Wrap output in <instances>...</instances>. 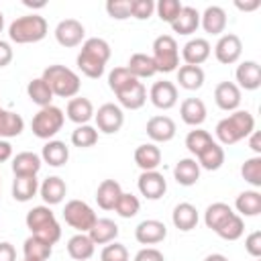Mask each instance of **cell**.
<instances>
[{"label":"cell","instance_id":"cell-60","mask_svg":"<svg viewBox=\"0 0 261 261\" xmlns=\"http://www.w3.org/2000/svg\"><path fill=\"white\" fill-rule=\"evenodd\" d=\"M22 4H24V6H29V8H43V6L47 4V2H45V0H41V2H33V0H24Z\"/></svg>","mask_w":261,"mask_h":261},{"label":"cell","instance_id":"cell-16","mask_svg":"<svg viewBox=\"0 0 261 261\" xmlns=\"http://www.w3.org/2000/svg\"><path fill=\"white\" fill-rule=\"evenodd\" d=\"M41 165H43L41 155H37L33 151H20L12 157L14 177H37V173L41 171Z\"/></svg>","mask_w":261,"mask_h":261},{"label":"cell","instance_id":"cell-43","mask_svg":"<svg viewBox=\"0 0 261 261\" xmlns=\"http://www.w3.org/2000/svg\"><path fill=\"white\" fill-rule=\"evenodd\" d=\"M241 175L255 190L261 188V155H253V157L245 159L241 165Z\"/></svg>","mask_w":261,"mask_h":261},{"label":"cell","instance_id":"cell-35","mask_svg":"<svg viewBox=\"0 0 261 261\" xmlns=\"http://www.w3.org/2000/svg\"><path fill=\"white\" fill-rule=\"evenodd\" d=\"M22 253H24L27 261H47L53 253V245H49L47 241L31 234L22 245Z\"/></svg>","mask_w":261,"mask_h":261},{"label":"cell","instance_id":"cell-47","mask_svg":"<svg viewBox=\"0 0 261 261\" xmlns=\"http://www.w3.org/2000/svg\"><path fill=\"white\" fill-rule=\"evenodd\" d=\"M139 208H141L139 198L135 194H128V192H122L120 198H118V202H116V206H114V210H116V214L120 218H133V216H137L139 214Z\"/></svg>","mask_w":261,"mask_h":261},{"label":"cell","instance_id":"cell-53","mask_svg":"<svg viewBox=\"0 0 261 261\" xmlns=\"http://www.w3.org/2000/svg\"><path fill=\"white\" fill-rule=\"evenodd\" d=\"M133 261H165V257H163V253H161L159 249H155V247H145V249H141V251L135 255Z\"/></svg>","mask_w":261,"mask_h":261},{"label":"cell","instance_id":"cell-3","mask_svg":"<svg viewBox=\"0 0 261 261\" xmlns=\"http://www.w3.org/2000/svg\"><path fill=\"white\" fill-rule=\"evenodd\" d=\"M49 27L47 20L41 14H24L18 16L10 22L8 27V39L16 45H27V43H39L47 37Z\"/></svg>","mask_w":261,"mask_h":261},{"label":"cell","instance_id":"cell-17","mask_svg":"<svg viewBox=\"0 0 261 261\" xmlns=\"http://www.w3.org/2000/svg\"><path fill=\"white\" fill-rule=\"evenodd\" d=\"M210 51H212V47H210V43L206 39L194 37L181 47V57H184L186 65H198L200 67L210 57Z\"/></svg>","mask_w":261,"mask_h":261},{"label":"cell","instance_id":"cell-22","mask_svg":"<svg viewBox=\"0 0 261 261\" xmlns=\"http://www.w3.org/2000/svg\"><path fill=\"white\" fill-rule=\"evenodd\" d=\"M116 98H118V104H120L122 108L139 110V108H143L145 102H147V88L143 86V82L137 80L135 84H130L128 88H124L122 92H118Z\"/></svg>","mask_w":261,"mask_h":261},{"label":"cell","instance_id":"cell-32","mask_svg":"<svg viewBox=\"0 0 261 261\" xmlns=\"http://www.w3.org/2000/svg\"><path fill=\"white\" fill-rule=\"evenodd\" d=\"M234 208L239 216H257L261 212V192L257 190H245L237 196Z\"/></svg>","mask_w":261,"mask_h":261},{"label":"cell","instance_id":"cell-62","mask_svg":"<svg viewBox=\"0 0 261 261\" xmlns=\"http://www.w3.org/2000/svg\"><path fill=\"white\" fill-rule=\"evenodd\" d=\"M255 261H259V259H255Z\"/></svg>","mask_w":261,"mask_h":261},{"label":"cell","instance_id":"cell-37","mask_svg":"<svg viewBox=\"0 0 261 261\" xmlns=\"http://www.w3.org/2000/svg\"><path fill=\"white\" fill-rule=\"evenodd\" d=\"M137 80H143V77H153L155 73H157V69H155V63H153V59H151V55H147V53H133L130 55V59H128V63L124 65Z\"/></svg>","mask_w":261,"mask_h":261},{"label":"cell","instance_id":"cell-50","mask_svg":"<svg viewBox=\"0 0 261 261\" xmlns=\"http://www.w3.org/2000/svg\"><path fill=\"white\" fill-rule=\"evenodd\" d=\"M100 261H128V251H126L124 245L112 241V243H108V245L102 249Z\"/></svg>","mask_w":261,"mask_h":261},{"label":"cell","instance_id":"cell-11","mask_svg":"<svg viewBox=\"0 0 261 261\" xmlns=\"http://www.w3.org/2000/svg\"><path fill=\"white\" fill-rule=\"evenodd\" d=\"M137 188H139L141 196H145L147 200H159L167 192V181H165L163 173H159L157 169L155 171H143L137 179Z\"/></svg>","mask_w":261,"mask_h":261},{"label":"cell","instance_id":"cell-18","mask_svg":"<svg viewBox=\"0 0 261 261\" xmlns=\"http://www.w3.org/2000/svg\"><path fill=\"white\" fill-rule=\"evenodd\" d=\"M234 77H237V86L239 90H257L261 86V67L257 61L249 59V61H243L237 71H234Z\"/></svg>","mask_w":261,"mask_h":261},{"label":"cell","instance_id":"cell-41","mask_svg":"<svg viewBox=\"0 0 261 261\" xmlns=\"http://www.w3.org/2000/svg\"><path fill=\"white\" fill-rule=\"evenodd\" d=\"M39 192V179L37 177H14L12 181V198L16 202H29Z\"/></svg>","mask_w":261,"mask_h":261},{"label":"cell","instance_id":"cell-4","mask_svg":"<svg viewBox=\"0 0 261 261\" xmlns=\"http://www.w3.org/2000/svg\"><path fill=\"white\" fill-rule=\"evenodd\" d=\"M41 77L45 80V84L51 88L53 96H57V98H69L71 100V98L77 96V92L82 88L80 75L73 69L65 67V65H57V63L55 65H49L43 71Z\"/></svg>","mask_w":261,"mask_h":261},{"label":"cell","instance_id":"cell-39","mask_svg":"<svg viewBox=\"0 0 261 261\" xmlns=\"http://www.w3.org/2000/svg\"><path fill=\"white\" fill-rule=\"evenodd\" d=\"M177 82L184 90H200L204 86V69L198 65H179L177 69Z\"/></svg>","mask_w":261,"mask_h":261},{"label":"cell","instance_id":"cell-24","mask_svg":"<svg viewBox=\"0 0 261 261\" xmlns=\"http://www.w3.org/2000/svg\"><path fill=\"white\" fill-rule=\"evenodd\" d=\"M41 159L43 163L51 165V167H61L67 163L69 159V147L63 143V141H57V139H51L43 145V151H41Z\"/></svg>","mask_w":261,"mask_h":261},{"label":"cell","instance_id":"cell-28","mask_svg":"<svg viewBox=\"0 0 261 261\" xmlns=\"http://www.w3.org/2000/svg\"><path fill=\"white\" fill-rule=\"evenodd\" d=\"M173 177H175V181L179 186H186V188L194 186L200 179V165H198V161L192 159V157L179 159L175 163V167H173Z\"/></svg>","mask_w":261,"mask_h":261},{"label":"cell","instance_id":"cell-29","mask_svg":"<svg viewBox=\"0 0 261 261\" xmlns=\"http://www.w3.org/2000/svg\"><path fill=\"white\" fill-rule=\"evenodd\" d=\"M120 194H122V188L116 179H104L96 190V202L102 210H114Z\"/></svg>","mask_w":261,"mask_h":261},{"label":"cell","instance_id":"cell-8","mask_svg":"<svg viewBox=\"0 0 261 261\" xmlns=\"http://www.w3.org/2000/svg\"><path fill=\"white\" fill-rule=\"evenodd\" d=\"M94 120H96V128L104 135H114L122 128L124 124V114L122 108L118 104L106 102L98 108V112H94Z\"/></svg>","mask_w":261,"mask_h":261},{"label":"cell","instance_id":"cell-6","mask_svg":"<svg viewBox=\"0 0 261 261\" xmlns=\"http://www.w3.org/2000/svg\"><path fill=\"white\" fill-rule=\"evenodd\" d=\"M65 122V114L61 108L57 106H45V108H39V112L33 116L31 120V128H33V135L37 139H43V141H51L63 126Z\"/></svg>","mask_w":261,"mask_h":261},{"label":"cell","instance_id":"cell-27","mask_svg":"<svg viewBox=\"0 0 261 261\" xmlns=\"http://www.w3.org/2000/svg\"><path fill=\"white\" fill-rule=\"evenodd\" d=\"M88 237L92 239L94 245H108L112 241H116L118 237V224L110 218H98L94 222V226L88 230Z\"/></svg>","mask_w":261,"mask_h":261},{"label":"cell","instance_id":"cell-54","mask_svg":"<svg viewBox=\"0 0 261 261\" xmlns=\"http://www.w3.org/2000/svg\"><path fill=\"white\" fill-rule=\"evenodd\" d=\"M12 57H14V51H12L10 43L0 39V67H6L12 61Z\"/></svg>","mask_w":261,"mask_h":261},{"label":"cell","instance_id":"cell-15","mask_svg":"<svg viewBox=\"0 0 261 261\" xmlns=\"http://www.w3.org/2000/svg\"><path fill=\"white\" fill-rule=\"evenodd\" d=\"M214 102L224 112H234L241 106V90L234 82H220L214 88Z\"/></svg>","mask_w":261,"mask_h":261},{"label":"cell","instance_id":"cell-46","mask_svg":"<svg viewBox=\"0 0 261 261\" xmlns=\"http://www.w3.org/2000/svg\"><path fill=\"white\" fill-rule=\"evenodd\" d=\"M135 82H137V77H135L126 67H114V69L108 73V88H110L114 94L122 92L124 88H128V86L135 84Z\"/></svg>","mask_w":261,"mask_h":261},{"label":"cell","instance_id":"cell-49","mask_svg":"<svg viewBox=\"0 0 261 261\" xmlns=\"http://www.w3.org/2000/svg\"><path fill=\"white\" fill-rule=\"evenodd\" d=\"M106 12L114 20H126L130 18V0H108Z\"/></svg>","mask_w":261,"mask_h":261},{"label":"cell","instance_id":"cell-34","mask_svg":"<svg viewBox=\"0 0 261 261\" xmlns=\"http://www.w3.org/2000/svg\"><path fill=\"white\" fill-rule=\"evenodd\" d=\"M198 165H200V169H206V171H216V169H220L222 167V163H224V149H222V145L220 143H216V141H212L198 157Z\"/></svg>","mask_w":261,"mask_h":261},{"label":"cell","instance_id":"cell-38","mask_svg":"<svg viewBox=\"0 0 261 261\" xmlns=\"http://www.w3.org/2000/svg\"><path fill=\"white\" fill-rule=\"evenodd\" d=\"M24 222H27V228L31 230V234H35V232H39L41 228H45L47 224H51V222H55V214H53V210L49 208V206H35V208H31L29 212H27V218H24Z\"/></svg>","mask_w":261,"mask_h":261},{"label":"cell","instance_id":"cell-40","mask_svg":"<svg viewBox=\"0 0 261 261\" xmlns=\"http://www.w3.org/2000/svg\"><path fill=\"white\" fill-rule=\"evenodd\" d=\"M27 94L31 98V102H35L39 108H45V106H51V100H53V92L51 88L45 84L43 77H35L29 82L27 86Z\"/></svg>","mask_w":261,"mask_h":261},{"label":"cell","instance_id":"cell-19","mask_svg":"<svg viewBox=\"0 0 261 261\" xmlns=\"http://www.w3.org/2000/svg\"><path fill=\"white\" fill-rule=\"evenodd\" d=\"M39 194H41L45 206H55V204L63 202V198L67 194V186L59 175H49L39 186Z\"/></svg>","mask_w":261,"mask_h":261},{"label":"cell","instance_id":"cell-1","mask_svg":"<svg viewBox=\"0 0 261 261\" xmlns=\"http://www.w3.org/2000/svg\"><path fill=\"white\" fill-rule=\"evenodd\" d=\"M110 45L108 41L100 39V37H92V39H86L82 43V49L75 57V63H77V69L86 75V77H92V80H98L104 69H106V63L110 59Z\"/></svg>","mask_w":261,"mask_h":261},{"label":"cell","instance_id":"cell-25","mask_svg":"<svg viewBox=\"0 0 261 261\" xmlns=\"http://www.w3.org/2000/svg\"><path fill=\"white\" fill-rule=\"evenodd\" d=\"M135 163L141 171H155L161 163V149L155 143H143L135 149Z\"/></svg>","mask_w":261,"mask_h":261},{"label":"cell","instance_id":"cell-30","mask_svg":"<svg viewBox=\"0 0 261 261\" xmlns=\"http://www.w3.org/2000/svg\"><path fill=\"white\" fill-rule=\"evenodd\" d=\"M96 251V245L92 243V239L88 237V232H77L67 241V253L71 259L75 261H88L92 259Z\"/></svg>","mask_w":261,"mask_h":261},{"label":"cell","instance_id":"cell-14","mask_svg":"<svg viewBox=\"0 0 261 261\" xmlns=\"http://www.w3.org/2000/svg\"><path fill=\"white\" fill-rule=\"evenodd\" d=\"M165 237H167V226L155 218H147V220L139 222L135 228V239L141 245H157Z\"/></svg>","mask_w":261,"mask_h":261},{"label":"cell","instance_id":"cell-12","mask_svg":"<svg viewBox=\"0 0 261 261\" xmlns=\"http://www.w3.org/2000/svg\"><path fill=\"white\" fill-rule=\"evenodd\" d=\"M149 100L155 108L159 110H169L177 104V88L173 82H167V80H161V82H155L149 90Z\"/></svg>","mask_w":261,"mask_h":261},{"label":"cell","instance_id":"cell-26","mask_svg":"<svg viewBox=\"0 0 261 261\" xmlns=\"http://www.w3.org/2000/svg\"><path fill=\"white\" fill-rule=\"evenodd\" d=\"M200 24L208 35H220L226 29V12L222 6H208L200 14Z\"/></svg>","mask_w":261,"mask_h":261},{"label":"cell","instance_id":"cell-13","mask_svg":"<svg viewBox=\"0 0 261 261\" xmlns=\"http://www.w3.org/2000/svg\"><path fill=\"white\" fill-rule=\"evenodd\" d=\"M145 130H147V137L153 143H167V141H171L175 137L177 126L169 116L159 114V116H151L147 120V128Z\"/></svg>","mask_w":261,"mask_h":261},{"label":"cell","instance_id":"cell-57","mask_svg":"<svg viewBox=\"0 0 261 261\" xmlns=\"http://www.w3.org/2000/svg\"><path fill=\"white\" fill-rule=\"evenodd\" d=\"M12 157V145L6 139H0V163L8 161Z\"/></svg>","mask_w":261,"mask_h":261},{"label":"cell","instance_id":"cell-9","mask_svg":"<svg viewBox=\"0 0 261 261\" xmlns=\"http://www.w3.org/2000/svg\"><path fill=\"white\" fill-rule=\"evenodd\" d=\"M243 53V43L234 33H226L220 35V39L214 45V57L218 59V63L222 65H232L241 59Z\"/></svg>","mask_w":261,"mask_h":261},{"label":"cell","instance_id":"cell-44","mask_svg":"<svg viewBox=\"0 0 261 261\" xmlns=\"http://www.w3.org/2000/svg\"><path fill=\"white\" fill-rule=\"evenodd\" d=\"M212 141H214V139H212V135H210L208 130L194 128V130H190L188 137H186V147H188V151H190L192 155L198 157V155H200Z\"/></svg>","mask_w":261,"mask_h":261},{"label":"cell","instance_id":"cell-10","mask_svg":"<svg viewBox=\"0 0 261 261\" xmlns=\"http://www.w3.org/2000/svg\"><path fill=\"white\" fill-rule=\"evenodd\" d=\"M84 37H86V29L75 18H63L55 27V39L61 47H67V49L77 47L84 43Z\"/></svg>","mask_w":261,"mask_h":261},{"label":"cell","instance_id":"cell-59","mask_svg":"<svg viewBox=\"0 0 261 261\" xmlns=\"http://www.w3.org/2000/svg\"><path fill=\"white\" fill-rule=\"evenodd\" d=\"M204 261H228V257H224L222 253H212V255H208Z\"/></svg>","mask_w":261,"mask_h":261},{"label":"cell","instance_id":"cell-5","mask_svg":"<svg viewBox=\"0 0 261 261\" xmlns=\"http://www.w3.org/2000/svg\"><path fill=\"white\" fill-rule=\"evenodd\" d=\"M157 73H171L179 67V47L171 35H159L153 41V55H151Z\"/></svg>","mask_w":261,"mask_h":261},{"label":"cell","instance_id":"cell-55","mask_svg":"<svg viewBox=\"0 0 261 261\" xmlns=\"http://www.w3.org/2000/svg\"><path fill=\"white\" fill-rule=\"evenodd\" d=\"M0 261H16V251L6 241L0 243Z\"/></svg>","mask_w":261,"mask_h":261},{"label":"cell","instance_id":"cell-42","mask_svg":"<svg viewBox=\"0 0 261 261\" xmlns=\"http://www.w3.org/2000/svg\"><path fill=\"white\" fill-rule=\"evenodd\" d=\"M71 143H73V147H80V149L94 147L98 143V128L92 126V124H80V126H75L73 133H71Z\"/></svg>","mask_w":261,"mask_h":261},{"label":"cell","instance_id":"cell-48","mask_svg":"<svg viewBox=\"0 0 261 261\" xmlns=\"http://www.w3.org/2000/svg\"><path fill=\"white\" fill-rule=\"evenodd\" d=\"M184 4L179 0H159L155 4V10H157V16L163 20V22H173L177 18V14L181 12Z\"/></svg>","mask_w":261,"mask_h":261},{"label":"cell","instance_id":"cell-21","mask_svg":"<svg viewBox=\"0 0 261 261\" xmlns=\"http://www.w3.org/2000/svg\"><path fill=\"white\" fill-rule=\"evenodd\" d=\"M198 218H200V216H198V210H196V206L190 204V202H179V204L173 208V212H171V222H173V226H175L177 230H181V232H188V230L196 228Z\"/></svg>","mask_w":261,"mask_h":261},{"label":"cell","instance_id":"cell-56","mask_svg":"<svg viewBox=\"0 0 261 261\" xmlns=\"http://www.w3.org/2000/svg\"><path fill=\"white\" fill-rule=\"evenodd\" d=\"M249 149L255 151V155H261V135L257 130L249 135Z\"/></svg>","mask_w":261,"mask_h":261},{"label":"cell","instance_id":"cell-61","mask_svg":"<svg viewBox=\"0 0 261 261\" xmlns=\"http://www.w3.org/2000/svg\"><path fill=\"white\" fill-rule=\"evenodd\" d=\"M4 31V14H2V10H0V33Z\"/></svg>","mask_w":261,"mask_h":261},{"label":"cell","instance_id":"cell-20","mask_svg":"<svg viewBox=\"0 0 261 261\" xmlns=\"http://www.w3.org/2000/svg\"><path fill=\"white\" fill-rule=\"evenodd\" d=\"M65 114L71 122H75L77 126L80 124H88L92 118H94V104L84 98V96H75L67 102V108H65Z\"/></svg>","mask_w":261,"mask_h":261},{"label":"cell","instance_id":"cell-52","mask_svg":"<svg viewBox=\"0 0 261 261\" xmlns=\"http://www.w3.org/2000/svg\"><path fill=\"white\" fill-rule=\"evenodd\" d=\"M245 251H247L251 257H255V259L261 257V230H253V232L245 239Z\"/></svg>","mask_w":261,"mask_h":261},{"label":"cell","instance_id":"cell-58","mask_svg":"<svg viewBox=\"0 0 261 261\" xmlns=\"http://www.w3.org/2000/svg\"><path fill=\"white\" fill-rule=\"evenodd\" d=\"M234 6H237L239 10L251 12V10H257V8L261 6V2H259V0H253V2H241V0H237V2H234Z\"/></svg>","mask_w":261,"mask_h":261},{"label":"cell","instance_id":"cell-36","mask_svg":"<svg viewBox=\"0 0 261 261\" xmlns=\"http://www.w3.org/2000/svg\"><path fill=\"white\" fill-rule=\"evenodd\" d=\"M232 214H234V212H232V208H230L228 204H224V202H214V204H210V206L206 208V212H204V224H206L210 230L216 232Z\"/></svg>","mask_w":261,"mask_h":261},{"label":"cell","instance_id":"cell-51","mask_svg":"<svg viewBox=\"0 0 261 261\" xmlns=\"http://www.w3.org/2000/svg\"><path fill=\"white\" fill-rule=\"evenodd\" d=\"M155 12L153 0H130V16L137 20H147Z\"/></svg>","mask_w":261,"mask_h":261},{"label":"cell","instance_id":"cell-63","mask_svg":"<svg viewBox=\"0 0 261 261\" xmlns=\"http://www.w3.org/2000/svg\"><path fill=\"white\" fill-rule=\"evenodd\" d=\"M24 261H27V259H24Z\"/></svg>","mask_w":261,"mask_h":261},{"label":"cell","instance_id":"cell-45","mask_svg":"<svg viewBox=\"0 0 261 261\" xmlns=\"http://www.w3.org/2000/svg\"><path fill=\"white\" fill-rule=\"evenodd\" d=\"M243 232H245V220H243V216H239L237 212L216 230V234H218L220 239H224V241H237V239L243 237Z\"/></svg>","mask_w":261,"mask_h":261},{"label":"cell","instance_id":"cell-2","mask_svg":"<svg viewBox=\"0 0 261 261\" xmlns=\"http://www.w3.org/2000/svg\"><path fill=\"white\" fill-rule=\"evenodd\" d=\"M255 130V118L249 110H234L222 120H218L214 133L220 145H234L247 139Z\"/></svg>","mask_w":261,"mask_h":261},{"label":"cell","instance_id":"cell-7","mask_svg":"<svg viewBox=\"0 0 261 261\" xmlns=\"http://www.w3.org/2000/svg\"><path fill=\"white\" fill-rule=\"evenodd\" d=\"M63 220L77 232H88L98 220V216L92 210V206L86 204L84 200H69L63 208Z\"/></svg>","mask_w":261,"mask_h":261},{"label":"cell","instance_id":"cell-33","mask_svg":"<svg viewBox=\"0 0 261 261\" xmlns=\"http://www.w3.org/2000/svg\"><path fill=\"white\" fill-rule=\"evenodd\" d=\"M22 130H24L22 116L0 106V139H6L8 141L12 137H18Z\"/></svg>","mask_w":261,"mask_h":261},{"label":"cell","instance_id":"cell-31","mask_svg":"<svg viewBox=\"0 0 261 261\" xmlns=\"http://www.w3.org/2000/svg\"><path fill=\"white\" fill-rule=\"evenodd\" d=\"M200 27V12L194 6H184L177 18L171 22V31L177 35H192Z\"/></svg>","mask_w":261,"mask_h":261},{"label":"cell","instance_id":"cell-23","mask_svg":"<svg viewBox=\"0 0 261 261\" xmlns=\"http://www.w3.org/2000/svg\"><path fill=\"white\" fill-rule=\"evenodd\" d=\"M179 116L190 126H200L206 120V104L200 98H186L179 104Z\"/></svg>","mask_w":261,"mask_h":261}]
</instances>
